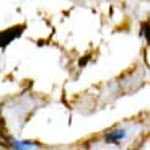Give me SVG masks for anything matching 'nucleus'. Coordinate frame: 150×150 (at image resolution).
Here are the masks:
<instances>
[{
    "label": "nucleus",
    "mask_w": 150,
    "mask_h": 150,
    "mask_svg": "<svg viewBox=\"0 0 150 150\" xmlns=\"http://www.w3.org/2000/svg\"><path fill=\"white\" fill-rule=\"evenodd\" d=\"M0 142H5V124H4V117L0 116Z\"/></svg>",
    "instance_id": "obj_4"
},
{
    "label": "nucleus",
    "mask_w": 150,
    "mask_h": 150,
    "mask_svg": "<svg viewBox=\"0 0 150 150\" xmlns=\"http://www.w3.org/2000/svg\"><path fill=\"white\" fill-rule=\"evenodd\" d=\"M11 147L13 149H39V145L34 142H18V140H13Z\"/></svg>",
    "instance_id": "obj_3"
},
{
    "label": "nucleus",
    "mask_w": 150,
    "mask_h": 150,
    "mask_svg": "<svg viewBox=\"0 0 150 150\" xmlns=\"http://www.w3.org/2000/svg\"><path fill=\"white\" fill-rule=\"evenodd\" d=\"M88 59H90V57H88V56H86L85 59H82V60H80V65H85L86 62H88Z\"/></svg>",
    "instance_id": "obj_6"
},
{
    "label": "nucleus",
    "mask_w": 150,
    "mask_h": 150,
    "mask_svg": "<svg viewBox=\"0 0 150 150\" xmlns=\"http://www.w3.org/2000/svg\"><path fill=\"white\" fill-rule=\"evenodd\" d=\"M23 31H25V25H16V26H11L5 31H0V47L5 49L11 41H15L16 38L21 36Z\"/></svg>",
    "instance_id": "obj_1"
},
{
    "label": "nucleus",
    "mask_w": 150,
    "mask_h": 150,
    "mask_svg": "<svg viewBox=\"0 0 150 150\" xmlns=\"http://www.w3.org/2000/svg\"><path fill=\"white\" fill-rule=\"evenodd\" d=\"M124 137H126V132H124V131H114V132L106 134L105 135V140H106V142H111V144H119Z\"/></svg>",
    "instance_id": "obj_2"
},
{
    "label": "nucleus",
    "mask_w": 150,
    "mask_h": 150,
    "mask_svg": "<svg viewBox=\"0 0 150 150\" xmlns=\"http://www.w3.org/2000/svg\"><path fill=\"white\" fill-rule=\"evenodd\" d=\"M147 31H149V23H144L142 25V30H140V36L142 38H145V41H147Z\"/></svg>",
    "instance_id": "obj_5"
}]
</instances>
